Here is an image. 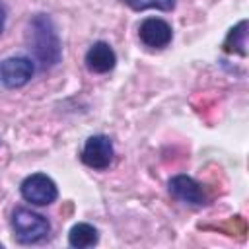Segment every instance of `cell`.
<instances>
[{
    "label": "cell",
    "mask_w": 249,
    "mask_h": 249,
    "mask_svg": "<svg viewBox=\"0 0 249 249\" xmlns=\"http://www.w3.org/2000/svg\"><path fill=\"white\" fill-rule=\"evenodd\" d=\"M35 62L29 56H8L0 62V84L6 89H18L31 82Z\"/></svg>",
    "instance_id": "5b68a950"
},
{
    "label": "cell",
    "mask_w": 249,
    "mask_h": 249,
    "mask_svg": "<svg viewBox=\"0 0 249 249\" xmlns=\"http://www.w3.org/2000/svg\"><path fill=\"white\" fill-rule=\"evenodd\" d=\"M97 241H99V231L95 226H91L88 222H78L68 231V245L70 247L86 249V247L97 245Z\"/></svg>",
    "instance_id": "9c48e42d"
},
{
    "label": "cell",
    "mask_w": 249,
    "mask_h": 249,
    "mask_svg": "<svg viewBox=\"0 0 249 249\" xmlns=\"http://www.w3.org/2000/svg\"><path fill=\"white\" fill-rule=\"evenodd\" d=\"M4 25H6V8L0 4V33L4 31Z\"/></svg>",
    "instance_id": "7c38bea8"
},
{
    "label": "cell",
    "mask_w": 249,
    "mask_h": 249,
    "mask_svg": "<svg viewBox=\"0 0 249 249\" xmlns=\"http://www.w3.org/2000/svg\"><path fill=\"white\" fill-rule=\"evenodd\" d=\"M12 231H14V239L21 245H33L43 241L45 237H49L51 233V224L45 216L33 212L31 208L25 206H18L12 212Z\"/></svg>",
    "instance_id": "7a4b0ae2"
},
{
    "label": "cell",
    "mask_w": 249,
    "mask_h": 249,
    "mask_svg": "<svg viewBox=\"0 0 249 249\" xmlns=\"http://www.w3.org/2000/svg\"><path fill=\"white\" fill-rule=\"evenodd\" d=\"M126 4L134 12H144V10H158V12H171L175 8V0H119Z\"/></svg>",
    "instance_id": "8fae6325"
},
{
    "label": "cell",
    "mask_w": 249,
    "mask_h": 249,
    "mask_svg": "<svg viewBox=\"0 0 249 249\" xmlns=\"http://www.w3.org/2000/svg\"><path fill=\"white\" fill-rule=\"evenodd\" d=\"M113 156H115V148H113V140L105 134H93L86 140L82 152H80V160L84 165H88L89 169L95 171H103L113 163Z\"/></svg>",
    "instance_id": "277c9868"
},
{
    "label": "cell",
    "mask_w": 249,
    "mask_h": 249,
    "mask_svg": "<svg viewBox=\"0 0 249 249\" xmlns=\"http://www.w3.org/2000/svg\"><path fill=\"white\" fill-rule=\"evenodd\" d=\"M138 39L148 49H165L173 39V29L161 18H146L138 25Z\"/></svg>",
    "instance_id": "52a82bcc"
},
{
    "label": "cell",
    "mask_w": 249,
    "mask_h": 249,
    "mask_svg": "<svg viewBox=\"0 0 249 249\" xmlns=\"http://www.w3.org/2000/svg\"><path fill=\"white\" fill-rule=\"evenodd\" d=\"M25 41H27V49L35 58L33 62H37L41 70H49L60 62L62 45L51 16L35 14L27 23Z\"/></svg>",
    "instance_id": "6da1fadb"
},
{
    "label": "cell",
    "mask_w": 249,
    "mask_h": 249,
    "mask_svg": "<svg viewBox=\"0 0 249 249\" xmlns=\"http://www.w3.org/2000/svg\"><path fill=\"white\" fill-rule=\"evenodd\" d=\"M167 189L171 193L173 198L185 202V204H191V206H204L208 202V195H206V189L195 181L193 177L185 175V173H179V175H173L167 183Z\"/></svg>",
    "instance_id": "8992f818"
},
{
    "label": "cell",
    "mask_w": 249,
    "mask_h": 249,
    "mask_svg": "<svg viewBox=\"0 0 249 249\" xmlns=\"http://www.w3.org/2000/svg\"><path fill=\"white\" fill-rule=\"evenodd\" d=\"M19 195L33 206H49L58 198V189L47 173H31L21 181Z\"/></svg>",
    "instance_id": "3957f363"
},
{
    "label": "cell",
    "mask_w": 249,
    "mask_h": 249,
    "mask_svg": "<svg viewBox=\"0 0 249 249\" xmlns=\"http://www.w3.org/2000/svg\"><path fill=\"white\" fill-rule=\"evenodd\" d=\"M0 249H2V243H0Z\"/></svg>",
    "instance_id": "4fadbf2b"
},
{
    "label": "cell",
    "mask_w": 249,
    "mask_h": 249,
    "mask_svg": "<svg viewBox=\"0 0 249 249\" xmlns=\"http://www.w3.org/2000/svg\"><path fill=\"white\" fill-rule=\"evenodd\" d=\"M84 62L91 74H107L117 66V54L109 43L97 41L86 51Z\"/></svg>",
    "instance_id": "ba28073f"
},
{
    "label": "cell",
    "mask_w": 249,
    "mask_h": 249,
    "mask_svg": "<svg viewBox=\"0 0 249 249\" xmlns=\"http://www.w3.org/2000/svg\"><path fill=\"white\" fill-rule=\"evenodd\" d=\"M222 47L228 54L247 56V19H241L235 27L228 31Z\"/></svg>",
    "instance_id": "30bf717a"
}]
</instances>
